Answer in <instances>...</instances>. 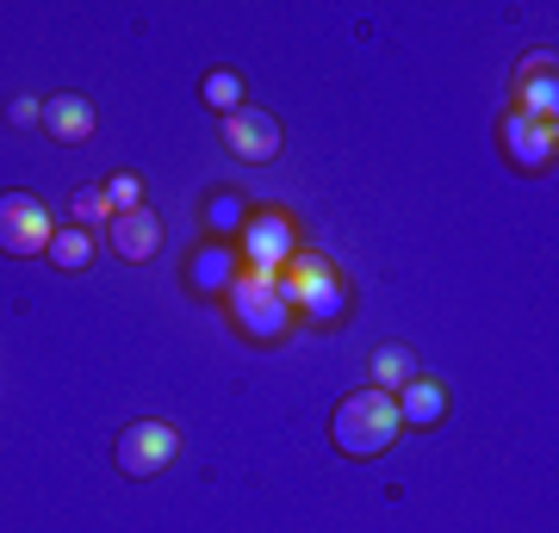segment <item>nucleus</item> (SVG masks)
I'll list each match as a JSON object with an SVG mask.
<instances>
[{
    "mask_svg": "<svg viewBox=\"0 0 559 533\" xmlns=\"http://www.w3.org/2000/svg\"><path fill=\"white\" fill-rule=\"evenodd\" d=\"M399 435H404L399 397L380 391V385H367V391L342 397L336 415H330V440H336V453H342V459H380Z\"/></svg>",
    "mask_w": 559,
    "mask_h": 533,
    "instance_id": "1",
    "label": "nucleus"
},
{
    "mask_svg": "<svg viewBox=\"0 0 559 533\" xmlns=\"http://www.w3.org/2000/svg\"><path fill=\"white\" fill-rule=\"evenodd\" d=\"M224 316L237 323V336L261 341V348H274V341L293 336V304L274 292V274H242L230 292H224Z\"/></svg>",
    "mask_w": 559,
    "mask_h": 533,
    "instance_id": "2",
    "label": "nucleus"
},
{
    "mask_svg": "<svg viewBox=\"0 0 559 533\" xmlns=\"http://www.w3.org/2000/svg\"><path fill=\"white\" fill-rule=\"evenodd\" d=\"M230 249H237L242 274H280L305 242H299V223L286 218L280 205H255V211L242 218V230L230 237Z\"/></svg>",
    "mask_w": 559,
    "mask_h": 533,
    "instance_id": "3",
    "label": "nucleus"
},
{
    "mask_svg": "<svg viewBox=\"0 0 559 533\" xmlns=\"http://www.w3.org/2000/svg\"><path fill=\"white\" fill-rule=\"evenodd\" d=\"M175 453H180V428L175 422H162V415H143V422H131L119 435V472L124 477H156V472H168L175 465Z\"/></svg>",
    "mask_w": 559,
    "mask_h": 533,
    "instance_id": "4",
    "label": "nucleus"
},
{
    "mask_svg": "<svg viewBox=\"0 0 559 533\" xmlns=\"http://www.w3.org/2000/svg\"><path fill=\"white\" fill-rule=\"evenodd\" d=\"M57 237V223L32 193H0V255H44Z\"/></svg>",
    "mask_w": 559,
    "mask_h": 533,
    "instance_id": "5",
    "label": "nucleus"
},
{
    "mask_svg": "<svg viewBox=\"0 0 559 533\" xmlns=\"http://www.w3.org/2000/svg\"><path fill=\"white\" fill-rule=\"evenodd\" d=\"M554 131H559V124L522 119L516 106H510V112H503V124H498V143H503V156L516 161L522 174H547V168H554V156H559Z\"/></svg>",
    "mask_w": 559,
    "mask_h": 533,
    "instance_id": "6",
    "label": "nucleus"
},
{
    "mask_svg": "<svg viewBox=\"0 0 559 533\" xmlns=\"http://www.w3.org/2000/svg\"><path fill=\"white\" fill-rule=\"evenodd\" d=\"M218 137H224V149H230L237 161H249V168H261V161L280 156V119L261 112V106H237V112L218 124Z\"/></svg>",
    "mask_w": 559,
    "mask_h": 533,
    "instance_id": "7",
    "label": "nucleus"
},
{
    "mask_svg": "<svg viewBox=\"0 0 559 533\" xmlns=\"http://www.w3.org/2000/svg\"><path fill=\"white\" fill-rule=\"evenodd\" d=\"M516 112L540 124H559V87H554V50H535V57L516 69Z\"/></svg>",
    "mask_w": 559,
    "mask_h": 533,
    "instance_id": "8",
    "label": "nucleus"
},
{
    "mask_svg": "<svg viewBox=\"0 0 559 533\" xmlns=\"http://www.w3.org/2000/svg\"><path fill=\"white\" fill-rule=\"evenodd\" d=\"M330 279H342V274L318 255V249H299V255H293V261H286V267L274 274V292L286 298V304H293V316H299L305 304H311V298H318L323 286H330Z\"/></svg>",
    "mask_w": 559,
    "mask_h": 533,
    "instance_id": "9",
    "label": "nucleus"
},
{
    "mask_svg": "<svg viewBox=\"0 0 559 533\" xmlns=\"http://www.w3.org/2000/svg\"><path fill=\"white\" fill-rule=\"evenodd\" d=\"M237 279H242V261H237V249H230V242H200V249L187 255V286H193V292L224 298Z\"/></svg>",
    "mask_w": 559,
    "mask_h": 533,
    "instance_id": "10",
    "label": "nucleus"
},
{
    "mask_svg": "<svg viewBox=\"0 0 559 533\" xmlns=\"http://www.w3.org/2000/svg\"><path fill=\"white\" fill-rule=\"evenodd\" d=\"M106 242H112L119 261H150V255H162V218L150 205L143 211H124V218L106 223Z\"/></svg>",
    "mask_w": 559,
    "mask_h": 533,
    "instance_id": "11",
    "label": "nucleus"
},
{
    "mask_svg": "<svg viewBox=\"0 0 559 533\" xmlns=\"http://www.w3.org/2000/svg\"><path fill=\"white\" fill-rule=\"evenodd\" d=\"M44 137H57V143H87L94 137V106L81 94H50L44 99V119H38Z\"/></svg>",
    "mask_w": 559,
    "mask_h": 533,
    "instance_id": "12",
    "label": "nucleus"
},
{
    "mask_svg": "<svg viewBox=\"0 0 559 533\" xmlns=\"http://www.w3.org/2000/svg\"><path fill=\"white\" fill-rule=\"evenodd\" d=\"M399 422L404 428H429V422H441V415H448V385H441V378H411V385H399Z\"/></svg>",
    "mask_w": 559,
    "mask_h": 533,
    "instance_id": "13",
    "label": "nucleus"
},
{
    "mask_svg": "<svg viewBox=\"0 0 559 533\" xmlns=\"http://www.w3.org/2000/svg\"><path fill=\"white\" fill-rule=\"evenodd\" d=\"M411 378H417V354H411L404 341L373 348V385H380V391H399V385H411Z\"/></svg>",
    "mask_w": 559,
    "mask_h": 533,
    "instance_id": "14",
    "label": "nucleus"
},
{
    "mask_svg": "<svg viewBox=\"0 0 559 533\" xmlns=\"http://www.w3.org/2000/svg\"><path fill=\"white\" fill-rule=\"evenodd\" d=\"M69 218H75V230H87V237L112 223V205H106L100 180H87V186H75V193H69Z\"/></svg>",
    "mask_w": 559,
    "mask_h": 533,
    "instance_id": "15",
    "label": "nucleus"
},
{
    "mask_svg": "<svg viewBox=\"0 0 559 533\" xmlns=\"http://www.w3.org/2000/svg\"><path fill=\"white\" fill-rule=\"evenodd\" d=\"M44 255H50V267H62V274H81V267L94 261V237L69 223V230H57V237H50V249H44Z\"/></svg>",
    "mask_w": 559,
    "mask_h": 533,
    "instance_id": "16",
    "label": "nucleus"
},
{
    "mask_svg": "<svg viewBox=\"0 0 559 533\" xmlns=\"http://www.w3.org/2000/svg\"><path fill=\"white\" fill-rule=\"evenodd\" d=\"M200 99L212 106V112H224V119H230L237 106H249V99H242V81H237V69H212V75L200 81Z\"/></svg>",
    "mask_w": 559,
    "mask_h": 533,
    "instance_id": "17",
    "label": "nucleus"
},
{
    "mask_svg": "<svg viewBox=\"0 0 559 533\" xmlns=\"http://www.w3.org/2000/svg\"><path fill=\"white\" fill-rule=\"evenodd\" d=\"M242 218H249V205H242L237 193H218L212 205H205V230H212V242H230L242 230Z\"/></svg>",
    "mask_w": 559,
    "mask_h": 533,
    "instance_id": "18",
    "label": "nucleus"
},
{
    "mask_svg": "<svg viewBox=\"0 0 559 533\" xmlns=\"http://www.w3.org/2000/svg\"><path fill=\"white\" fill-rule=\"evenodd\" d=\"M336 316H348V286L330 279V286H323V292L299 311V323H318V329H323V323H336Z\"/></svg>",
    "mask_w": 559,
    "mask_h": 533,
    "instance_id": "19",
    "label": "nucleus"
},
{
    "mask_svg": "<svg viewBox=\"0 0 559 533\" xmlns=\"http://www.w3.org/2000/svg\"><path fill=\"white\" fill-rule=\"evenodd\" d=\"M106 205H112V218L143 211V180L138 174H112V180H106Z\"/></svg>",
    "mask_w": 559,
    "mask_h": 533,
    "instance_id": "20",
    "label": "nucleus"
},
{
    "mask_svg": "<svg viewBox=\"0 0 559 533\" xmlns=\"http://www.w3.org/2000/svg\"><path fill=\"white\" fill-rule=\"evenodd\" d=\"M7 119L20 124V131H32V124L44 119V99H13V106H7Z\"/></svg>",
    "mask_w": 559,
    "mask_h": 533,
    "instance_id": "21",
    "label": "nucleus"
}]
</instances>
